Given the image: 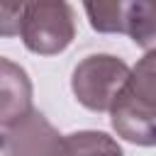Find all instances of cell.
I'll return each mask as SVG.
<instances>
[{
	"instance_id": "1",
	"label": "cell",
	"mask_w": 156,
	"mask_h": 156,
	"mask_svg": "<svg viewBox=\"0 0 156 156\" xmlns=\"http://www.w3.org/2000/svg\"><path fill=\"white\" fill-rule=\"evenodd\" d=\"M117 136L136 146H156V49L146 51L110 110Z\"/></svg>"
},
{
	"instance_id": "2",
	"label": "cell",
	"mask_w": 156,
	"mask_h": 156,
	"mask_svg": "<svg viewBox=\"0 0 156 156\" xmlns=\"http://www.w3.org/2000/svg\"><path fill=\"white\" fill-rule=\"evenodd\" d=\"M129 76L132 68L122 58L112 54H90L73 68L71 88L83 107L93 112H110Z\"/></svg>"
},
{
	"instance_id": "3",
	"label": "cell",
	"mask_w": 156,
	"mask_h": 156,
	"mask_svg": "<svg viewBox=\"0 0 156 156\" xmlns=\"http://www.w3.org/2000/svg\"><path fill=\"white\" fill-rule=\"evenodd\" d=\"M20 37L32 54L39 56L61 54L76 37L73 7L63 0L24 2Z\"/></svg>"
},
{
	"instance_id": "4",
	"label": "cell",
	"mask_w": 156,
	"mask_h": 156,
	"mask_svg": "<svg viewBox=\"0 0 156 156\" xmlns=\"http://www.w3.org/2000/svg\"><path fill=\"white\" fill-rule=\"evenodd\" d=\"M63 134L41 115L32 112L5 132V156H61Z\"/></svg>"
},
{
	"instance_id": "5",
	"label": "cell",
	"mask_w": 156,
	"mask_h": 156,
	"mask_svg": "<svg viewBox=\"0 0 156 156\" xmlns=\"http://www.w3.org/2000/svg\"><path fill=\"white\" fill-rule=\"evenodd\" d=\"M32 80L22 66L10 58L0 56V129L7 132L27 115L34 112L32 107Z\"/></svg>"
},
{
	"instance_id": "6",
	"label": "cell",
	"mask_w": 156,
	"mask_h": 156,
	"mask_svg": "<svg viewBox=\"0 0 156 156\" xmlns=\"http://www.w3.org/2000/svg\"><path fill=\"white\" fill-rule=\"evenodd\" d=\"M124 34L144 51L156 49V0H124Z\"/></svg>"
},
{
	"instance_id": "7",
	"label": "cell",
	"mask_w": 156,
	"mask_h": 156,
	"mask_svg": "<svg viewBox=\"0 0 156 156\" xmlns=\"http://www.w3.org/2000/svg\"><path fill=\"white\" fill-rule=\"evenodd\" d=\"M61 156H122V146L105 132H73L63 134Z\"/></svg>"
},
{
	"instance_id": "8",
	"label": "cell",
	"mask_w": 156,
	"mask_h": 156,
	"mask_svg": "<svg viewBox=\"0 0 156 156\" xmlns=\"http://www.w3.org/2000/svg\"><path fill=\"white\" fill-rule=\"evenodd\" d=\"M90 27L102 34H124V0L112 2H85Z\"/></svg>"
},
{
	"instance_id": "9",
	"label": "cell",
	"mask_w": 156,
	"mask_h": 156,
	"mask_svg": "<svg viewBox=\"0 0 156 156\" xmlns=\"http://www.w3.org/2000/svg\"><path fill=\"white\" fill-rule=\"evenodd\" d=\"M24 2H0V37L20 34Z\"/></svg>"
},
{
	"instance_id": "10",
	"label": "cell",
	"mask_w": 156,
	"mask_h": 156,
	"mask_svg": "<svg viewBox=\"0 0 156 156\" xmlns=\"http://www.w3.org/2000/svg\"><path fill=\"white\" fill-rule=\"evenodd\" d=\"M2 149H5V132L0 129V151H2Z\"/></svg>"
}]
</instances>
